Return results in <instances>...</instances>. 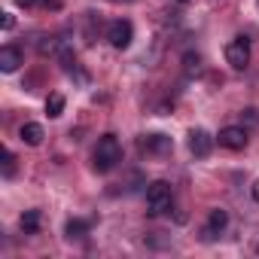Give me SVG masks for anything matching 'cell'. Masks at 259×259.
Instances as JSON below:
<instances>
[{"label": "cell", "mask_w": 259, "mask_h": 259, "mask_svg": "<svg viewBox=\"0 0 259 259\" xmlns=\"http://www.w3.org/2000/svg\"><path fill=\"white\" fill-rule=\"evenodd\" d=\"M171 183H165V180H153L150 186H147V204H150V213L153 217H159V213H165L168 207H171Z\"/></svg>", "instance_id": "cell-2"}, {"label": "cell", "mask_w": 259, "mask_h": 259, "mask_svg": "<svg viewBox=\"0 0 259 259\" xmlns=\"http://www.w3.org/2000/svg\"><path fill=\"white\" fill-rule=\"evenodd\" d=\"M253 201H259V180L253 183Z\"/></svg>", "instance_id": "cell-19"}, {"label": "cell", "mask_w": 259, "mask_h": 259, "mask_svg": "<svg viewBox=\"0 0 259 259\" xmlns=\"http://www.w3.org/2000/svg\"><path fill=\"white\" fill-rule=\"evenodd\" d=\"M241 122H244V128H259V110H244L241 113Z\"/></svg>", "instance_id": "cell-15"}, {"label": "cell", "mask_w": 259, "mask_h": 259, "mask_svg": "<svg viewBox=\"0 0 259 259\" xmlns=\"http://www.w3.org/2000/svg\"><path fill=\"white\" fill-rule=\"evenodd\" d=\"M177 4H189V0H177Z\"/></svg>", "instance_id": "cell-20"}, {"label": "cell", "mask_w": 259, "mask_h": 259, "mask_svg": "<svg viewBox=\"0 0 259 259\" xmlns=\"http://www.w3.org/2000/svg\"><path fill=\"white\" fill-rule=\"evenodd\" d=\"M40 0H16V7H25V10H31V7H37Z\"/></svg>", "instance_id": "cell-18"}, {"label": "cell", "mask_w": 259, "mask_h": 259, "mask_svg": "<svg viewBox=\"0 0 259 259\" xmlns=\"http://www.w3.org/2000/svg\"><path fill=\"white\" fill-rule=\"evenodd\" d=\"M229 226V213L223 210V207H213L210 210V217H207V229H204V238H213L217 232H223Z\"/></svg>", "instance_id": "cell-10"}, {"label": "cell", "mask_w": 259, "mask_h": 259, "mask_svg": "<svg viewBox=\"0 0 259 259\" xmlns=\"http://www.w3.org/2000/svg\"><path fill=\"white\" fill-rule=\"evenodd\" d=\"M226 61L235 67V70H244L250 64V40L247 37H235L229 46H226Z\"/></svg>", "instance_id": "cell-4"}, {"label": "cell", "mask_w": 259, "mask_h": 259, "mask_svg": "<svg viewBox=\"0 0 259 259\" xmlns=\"http://www.w3.org/2000/svg\"><path fill=\"white\" fill-rule=\"evenodd\" d=\"M22 64H25L22 49H16V46H4V49H0V70H4V73H16Z\"/></svg>", "instance_id": "cell-7"}, {"label": "cell", "mask_w": 259, "mask_h": 259, "mask_svg": "<svg viewBox=\"0 0 259 259\" xmlns=\"http://www.w3.org/2000/svg\"><path fill=\"white\" fill-rule=\"evenodd\" d=\"M19 226H22L25 235H37L40 226H43V213H40V210H25L22 220H19Z\"/></svg>", "instance_id": "cell-11"}, {"label": "cell", "mask_w": 259, "mask_h": 259, "mask_svg": "<svg viewBox=\"0 0 259 259\" xmlns=\"http://www.w3.org/2000/svg\"><path fill=\"white\" fill-rule=\"evenodd\" d=\"M256 10H259V0H256Z\"/></svg>", "instance_id": "cell-21"}, {"label": "cell", "mask_w": 259, "mask_h": 259, "mask_svg": "<svg viewBox=\"0 0 259 259\" xmlns=\"http://www.w3.org/2000/svg\"><path fill=\"white\" fill-rule=\"evenodd\" d=\"M92 159H95V171H101V174L113 171V168L122 162V144H119V138H116V135H104V138L98 141Z\"/></svg>", "instance_id": "cell-1"}, {"label": "cell", "mask_w": 259, "mask_h": 259, "mask_svg": "<svg viewBox=\"0 0 259 259\" xmlns=\"http://www.w3.org/2000/svg\"><path fill=\"white\" fill-rule=\"evenodd\" d=\"M220 147L226 150H244L247 147V128L244 125H226L223 132H220Z\"/></svg>", "instance_id": "cell-5"}, {"label": "cell", "mask_w": 259, "mask_h": 259, "mask_svg": "<svg viewBox=\"0 0 259 259\" xmlns=\"http://www.w3.org/2000/svg\"><path fill=\"white\" fill-rule=\"evenodd\" d=\"M13 174H16V156L7 153L4 156V177H13Z\"/></svg>", "instance_id": "cell-16"}, {"label": "cell", "mask_w": 259, "mask_h": 259, "mask_svg": "<svg viewBox=\"0 0 259 259\" xmlns=\"http://www.w3.org/2000/svg\"><path fill=\"white\" fill-rule=\"evenodd\" d=\"M64 235L73 241V238H85L89 235V223L85 220H70L67 226H64Z\"/></svg>", "instance_id": "cell-13"}, {"label": "cell", "mask_w": 259, "mask_h": 259, "mask_svg": "<svg viewBox=\"0 0 259 259\" xmlns=\"http://www.w3.org/2000/svg\"><path fill=\"white\" fill-rule=\"evenodd\" d=\"M183 70H186L189 76H198V73H201V55H198V52H186V55H183Z\"/></svg>", "instance_id": "cell-14"}, {"label": "cell", "mask_w": 259, "mask_h": 259, "mask_svg": "<svg viewBox=\"0 0 259 259\" xmlns=\"http://www.w3.org/2000/svg\"><path fill=\"white\" fill-rule=\"evenodd\" d=\"M113 4H119V0H113Z\"/></svg>", "instance_id": "cell-22"}, {"label": "cell", "mask_w": 259, "mask_h": 259, "mask_svg": "<svg viewBox=\"0 0 259 259\" xmlns=\"http://www.w3.org/2000/svg\"><path fill=\"white\" fill-rule=\"evenodd\" d=\"M132 37H135V28H132V22H128V19H116V22H110V28H107V40H110L113 49H128V46H132Z\"/></svg>", "instance_id": "cell-3"}, {"label": "cell", "mask_w": 259, "mask_h": 259, "mask_svg": "<svg viewBox=\"0 0 259 259\" xmlns=\"http://www.w3.org/2000/svg\"><path fill=\"white\" fill-rule=\"evenodd\" d=\"M46 113H49L52 119H58V116L64 113V95H58V92H52V95L46 98Z\"/></svg>", "instance_id": "cell-12"}, {"label": "cell", "mask_w": 259, "mask_h": 259, "mask_svg": "<svg viewBox=\"0 0 259 259\" xmlns=\"http://www.w3.org/2000/svg\"><path fill=\"white\" fill-rule=\"evenodd\" d=\"M19 138H22V144H28V147H40L43 138H46V132H43L40 122H25L22 132H19Z\"/></svg>", "instance_id": "cell-9"}, {"label": "cell", "mask_w": 259, "mask_h": 259, "mask_svg": "<svg viewBox=\"0 0 259 259\" xmlns=\"http://www.w3.org/2000/svg\"><path fill=\"white\" fill-rule=\"evenodd\" d=\"M189 150H192V156L204 159L213 150V138L204 132V128H192V132H189Z\"/></svg>", "instance_id": "cell-6"}, {"label": "cell", "mask_w": 259, "mask_h": 259, "mask_svg": "<svg viewBox=\"0 0 259 259\" xmlns=\"http://www.w3.org/2000/svg\"><path fill=\"white\" fill-rule=\"evenodd\" d=\"M13 25H16L13 13H4V31H13Z\"/></svg>", "instance_id": "cell-17"}, {"label": "cell", "mask_w": 259, "mask_h": 259, "mask_svg": "<svg viewBox=\"0 0 259 259\" xmlns=\"http://www.w3.org/2000/svg\"><path fill=\"white\" fill-rule=\"evenodd\" d=\"M171 138H165V135H150V138H144L141 141V150L144 153H150V156H165V153H171Z\"/></svg>", "instance_id": "cell-8"}]
</instances>
